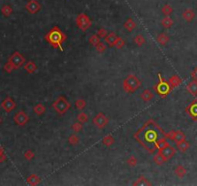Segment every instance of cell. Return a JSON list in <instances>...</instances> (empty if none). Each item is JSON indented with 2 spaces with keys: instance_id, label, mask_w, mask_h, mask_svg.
<instances>
[{
  "instance_id": "cell-1",
  "label": "cell",
  "mask_w": 197,
  "mask_h": 186,
  "mask_svg": "<svg viewBox=\"0 0 197 186\" xmlns=\"http://www.w3.org/2000/svg\"><path fill=\"white\" fill-rule=\"evenodd\" d=\"M159 126L153 119H149L144 125L139 129L134 135V139L140 144L149 153H154L157 150L155 144L159 138L158 133H164V131L160 129L158 132L156 131Z\"/></svg>"
},
{
  "instance_id": "cell-2",
  "label": "cell",
  "mask_w": 197,
  "mask_h": 186,
  "mask_svg": "<svg viewBox=\"0 0 197 186\" xmlns=\"http://www.w3.org/2000/svg\"><path fill=\"white\" fill-rule=\"evenodd\" d=\"M44 38L53 49H58L61 52H63L62 45L67 40V35L58 26H53L44 35Z\"/></svg>"
},
{
  "instance_id": "cell-3",
  "label": "cell",
  "mask_w": 197,
  "mask_h": 186,
  "mask_svg": "<svg viewBox=\"0 0 197 186\" xmlns=\"http://www.w3.org/2000/svg\"><path fill=\"white\" fill-rule=\"evenodd\" d=\"M122 86H123V89L125 92L133 93L141 86V80L139 79L135 75L130 74L127 76L126 79H124Z\"/></svg>"
},
{
  "instance_id": "cell-4",
  "label": "cell",
  "mask_w": 197,
  "mask_h": 186,
  "mask_svg": "<svg viewBox=\"0 0 197 186\" xmlns=\"http://www.w3.org/2000/svg\"><path fill=\"white\" fill-rule=\"evenodd\" d=\"M51 108L59 115H63L71 109V103L67 100L65 96L60 95L51 104Z\"/></svg>"
},
{
  "instance_id": "cell-5",
  "label": "cell",
  "mask_w": 197,
  "mask_h": 186,
  "mask_svg": "<svg viewBox=\"0 0 197 186\" xmlns=\"http://www.w3.org/2000/svg\"><path fill=\"white\" fill-rule=\"evenodd\" d=\"M158 83L157 85H155L154 86V89L155 91L158 93V95L160 97V98H165L169 93L172 91V88L169 85L168 81L164 80L163 79L161 78V75L160 74H158Z\"/></svg>"
},
{
  "instance_id": "cell-6",
  "label": "cell",
  "mask_w": 197,
  "mask_h": 186,
  "mask_svg": "<svg viewBox=\"0 0 197 186\" xmlns=\"http://www.w3.org/2000/svg\"><path fill=\"white\" fill-rule=\"evenodd\" d=\"M75 23H76L77 27L81 31L85 32L89 27H91V25H92V20L90 19V18L86 14L80 13L75 18Z\"/></svg>"
},
{
  "instance_id": "cell-7",
  "label": "cell",
  "mask_w": 197,
  "mask_h": 186,
  "mask_svg": "<svg viewBox=\"0 0 197 186\" xmlns=\"http://www.w3.org/2000/svg\"><path fill=\"white\" fill-rule=\"evenodd\" d=\"M158 152H159L162 156L164 157V159H165L166 161H168V160H170L174 155L176 154V148H175V147H173V146L167 142L163 146L158 149Z\"/></svg>"
},
{
  "instance_id": "cell-8",
  "label": "cell",
  "mask_w": 197,
  "mask_h": 186,
  "mask_svg": "<svg viewBox=\"0 0 197 186\" xmlns=\"http://www.w3.org/2000/svg\"><path fill=\"white\" fill-rule=\"evenodd\" d=\"M93 124L99 130H101L108 124V118L103 112H99L93 118Z\"/></svg>"
},
{
  "instance_id": "cell-9",
  "label": "cell",
  "mask_w": 197,
  "mask_h": 186,
  "mask_svg": "<svg viewBox=\"0 0 197 186\" xmlns=\"http://www.w3.org/2000/svg\"><path fill=\"white\" fill-rule=\"evenodd\" d=\"M9 61L14 65L15 69H18L25 63V58L21 53L16 52L9 57Z\"/></svg>"
},
{
  "instance_id": "cell-10",
  "label": "cell",
  "mask_w": 197,
  "mask_h": 186,
  "mask_svg": "<svg viewBox=\"0 0 197 186\" xmlns=\"http://www.w3.org/2000/svg\"><path fill=\"white\" fill-rule=\"evenodd\" d=\"M14 120L18 126H24L29 121V116L26 114L24 111H19L15 115Z\"/></svg>"
},
{
  "instance_id": "cell-11",
  "label": "cell",
  "mask_w": 197,
  "mask_h": 186,
  "mask_svg": "<svg viewBox=\"0 0 197 186\" xmlns=\"http://www.w3.org/2000/svg\"><path fill=\"white\" fill-rule=\"evenodd\" d=\"M185 112H187L192 120L196 121L197 119V99H194L190 102L189 106L185 108Z\"/></svg>"
},
{
  "instance_id": "cell-12",
  "label": "cell",
  "mask_w": 197,
  "mask_h": 186,
  "mask_svg": "<svg viewBox=\"0 0 197 186\" xmlns=\"http://www.w3.org/2000/svg\"><path fill=\"white\" fill-rule=\"evenodd\" d=\"M42 6L41 4L37 1V0H29L25 5V9L28 11L30 14H36L41 10Z\"/></svg>"
},
{
  "instance_id": "cell-13",
  "label": "cell",
  "mask_w": 197,
  "mask_h": 186,
  "mask_svg": "<svg viewBox=\"0 0 197 186\" xmlns=\"http://www.w3.org/2000/svg\"><path fill=\"white\" fill-rule=\"evenodd\" d=\"M2 108L7 112H10L12 110H14L16 108V102L12 99L11 97H7L1 104Z\"/></svg>"
},
{
  "instance_id": "cell-14",
  "label": "cell",
  "mask_w": 197,
  "mask_h": 186,
  "mask_svg": "<svg viewBox=\"0 0 197 186\" xmlns=\"http://www.w3.org/2000/svg\"><path fill=\"white\" fill-rule=\"evenodd\" d=\"M185 89H187V91L192 96L194 97L197 96V80L192 79L191 81H189L187 85V86H185Z\"/></svg>"
},
{
  "instance_id": "cell-15",
  "label": "cell",
  "mask_w": 197,
  "mask_h": 186,
  "mask_svg": "<svg viewBox=\"0 0 197 186\" xmlns=\"http://www.w3.org/2000/svg\"><path fill=\"white\" fill-rule=\"evenodd\" d=\"M167 81L169 83L171 88L174 89V88L178 87V86L182 84V79H181L178 75H173V76H171V77L168 79Z\"/></svg>"
},
{
  "instance_id": "cell-16",
  "label": "cell",
  "mask_w": 197,
  "mask_h": 186,
  "mask_svg": "<svg viewBox=\"0 0 197 186\" xmlns=\"http://www.w3.org/2000/svg\"><path fill=\"white\" fill-rule=\"evenodd\" d=\"M182 17L187 22H190L194 19V17H195V13H194V11L192 9H185L183 12Z\"/></svg>"
},
{
  "instance_id": "cell-17",
  "label": "cell",
  "mask_w": 197,
  "mask_h": 186,
  "mask_svg": "<svg viewBox=\"0 0 197 186\" xmlns=\"http://www.w3.org/2000/svg\"><path fill=\"white\" fill-rule=\"evenodd\" d=\"M116 39H117V35L115 34V32H110L106 35V37L104 38V42H106L110 48H113Z\"/></svg>"
},
{
  "instance_id": "cell-18",
  "label": "cell",
  "mask_w": 197,
  "mask_h": 186,
  "mask_svg": "<svg viewBox=\"0 0 197 186\" xmlns=\"http://www.w3.org/2000/svg\"><path fill=\"white\" fill-rule=\"evenodd\" d=\"M140 98L142 99V101L144 102H149L154 98V93L151 91L150 89H144L141 94H140Z\"/></svg>"
},
{
  "instance_id": "cell-19",
  "label": "cell",
  "mask_w": 197,
  "mask_h": 186,
  "mask_svg": "<svg viewBox=\"0 0 197 186\" xmlns=\"http://www.w3.org/2000/svg\"><path fill=\"white\" fill-rule=\"evenodd\" d=\"M26 181H27L28 184H30L32 186H36V185H38L41 182V178H40L39 176H37L36 173H32L27 178Z\"/></svg>"
},
{
  "instance_id": "cell-20",
  "label": "cell",
  "mask_w": 197,
  "mask_h": 186,
  "mask_svg": "<svg viewBox=\"0 0 197 186\" xmlns=\"http://www.w3.org/2000/svg\"><path fill=\"white\" fill-rule=\"evenodd\" d=\"M176 146H177L178 150H180L181 152H185V151L189 150V148L190 147V145H189V143L188 141L184 140V141L176 143Z\"/></svg>"
},
{
  "instance_id": "cell-21",
  "label": "cell",
  "mask_w": 197,
  "mask_h": 186,
  "mask_svg": "<svg viewBox=\"0 0 197 186\" xmlns=\"http://www.w3.org/2000/svg\"><path fill=\"white\" fill-rule=\"evenodd\" d=\"M24 69L28 74H34L37 71V65L34 61H28L24 64Z\"/></svg>"
},
{
  "instance_id": "cell-22",
  "label": "cell",
  "mask_w": 197,
  "mask_h": 186,
  "mask_svg": "<svg viewBox=\"0 0 197 186\" xmlns=\"http://www.w3.org/2000/svg\"><path fill=\"white\" fill-rule=\"evenodd\" d=\"M169 40H170L169 36L165 33H160V34L158 35V37H157V41L160 46H165L169 42Z\"/></svg>"
},
{
  "instance_id": "cell-23",
  "label": "cell",
  "mask_w": 197,
  "mask_h": 186,
  "mask_svg": "<svg viewBox=\"0 0 197 186\" xmlns=\"http://www.w3.org/2000/svg\"><path fill=\"white\" fill-rule=\"evenodd\" d=\"M124 27L129 31V32H132L135 27H136V23L135 21L132 19V18H129L125 22H124Z\"/></svg>"
},
{
  "instance_id": "cell-24",
  "label": "cell",
  "mask_w": 197,
  "mask_h": 186,
  "mask_svg": "<svg viewBox=\"0 0 197 186\" xmlns=\"http://www.w3.org/2000/svg\"><path fill=\"white\" fill-rule=\"evenodd\" d=\"M187 169H185L183 165H178L175 170H174V172H175L176 176L179 178H183L185 174H187Z\"/></svg>"
},
{
  "instance_id": "cell-25",
  "label": "cell",
  "mask_w": 197,
  "mask_h": 186,
  "mask_svg": "<svg viewBox=\"0 0 197 186\" xmlns=\"http://www.w3.org/2000/svg\"><path fill=\"white\" fill-rule=\"evenodd\" d=\"M115 142V140H114V137L111 135V134H108L106 136H104L102 138V144L103 145H106V147H110Z\"/></svg>"
},
{
  "instance_id": "cell-26",
  "label": "cell",
  "mask_w": 197,
  "mask_h": 186,
  "mask_svg": "<svg viewBox=\"0 0 197 186\" xmlns=\"http://www.w3.org/2000/svg\"><path fill=\"white\" fill-rule=\"evenodd\" d=\"M184 140H185V134L182 130H175V135H174L172 141L174 143H179Z\"/></svg>"
},
{
  "instance_id": "cell-27",
  "label": "cell",
  "mask_w": 197,
  "mask_h": 186,
  "mask_svg": "<svg viewBox=\"0 0 197 186\" xmlns=\"http://www.w3.org/2000/svg\"><path fill=\"white\" fill-rule=\"evenodd\" d=\"M33 112L37 115H43L45 112V107L42 103H38L33 107Z\"/></svg>"
},
{
  "instance_id": "cell-28",
  "label": "cell",
  "mask_w": 197,
  "mask_h": 186,
  "mask_svg": "<svg viewBox=\"0 0 197 186\" xmlns=\"http://www.w3.org/2000/svg\"><path fill=\"white\" fill-rule=\"evenodd\" d=\"M160 23H161V25L163 26L164 28L168 29V28H170L173 25V19L169 16H165L163 19H161Z\"/></svg>"
},
{
  "instance_id": "cell-29",
  "label": "cell",
  "mask_w": 197,
  "mask_h": 186,
  "mask_svg": "<svg viewBox=\"0 0 197 186\" xmlns=\"http://www.w3.org/2000/svg\"><path fill=\"white\" fill-rule=\"evenodd\" d=\"M132 185H151V182L145 178V176H143V174H141L140 177H139L133 183Z\"/></svg>"
},
{
  "instance_id": "cell-30",
  "label": "cell",
  "mask_w": 197,
  "mask_h": 186,
  "mask_svg": "<svg viewBox=\"0 0 197 186\" xmlns=\"http://www.w3.org/2000/svg\"><path fill=\"white\" fill-rule=\"evenodd\" d=\"M153 160H154V162L156 163V164H157L158 166H161V165H163L164 163L166 162V160L164 159V157L162 156L159 152H158V153L154 156Z\"/></svg>"
},
{
  "instance_id": "cell-31",
  "label": "cell",
  "mask_w": 197,
  "mask_h": 186,
  "mask_svg": "<svg viewBox=\"0 0 197 186\" xmlns=\"http://www.w3.org/2000/svg\"><path fill=\"white\" fill-rule=\"evenodd\" d=\"M76 119H77L78 122H81L83 124V123H85L89 120V115L84 112H80L76 116Z\"/></svg>"
},
{
  "instance_id": "cell-32",
  "label": "cell",
  "mask_w": 197,
  "mask_h": 186,
  "mask_svg": "<svg viewBox=\"0 0 197 186\" xmlns=\"http://www.w3.org/2000/svg\"><path fill=\"white\" fill-rule=\"evenodd\" d=\"M68 142L69 144L71 145H77L78 143H79V138L76 134H72V135H70L69 138H68Z\"/></svg>"
},
{
  "instance_id": "cell-33",
  "label": "cell",
  "mask_w": 197,
  "mask_h": 186,
  "mask_svg": "<svg viewBox=\"0 0 197 186\" xmlns=\"http://www.w3.org/2000/svg\"><path fill=\"white\" fill-rule=\"evenodd\" d=\"M86 105H87L86 101H85L84 99H81V98L76 99L75 102V108H76L77 110H79V111L83 110V109L86 107Z\"/></svg>"
},
{
  "instance_id": "cell-34",
  "label": "cell",
  "mask_w": 197,
  "mask_h": 186,
  "mask_svg": "<svg viewBox=\"0 0 197 186\" xmlns=\"http://www.w3.org/2000/svg\"><path fill=\"white\" fill-rule=\"evenodd\" d=\"M133 42H134L135 45H137L138 46H142L145 44L146 40H145V38L143 37V35H141V34H137L136 36L134 37V39H133Z\"/></svg>"
},
{
  "instance_id": "cell-35",
  "label": "cell",
  "mask_w": 197,
  "mask_h": 186,
  "mask_svg": "<svg viewBox=\"0 0 197 186\" xmlns=\"http://www.w3.org/2000/svg\"><path fill=\"white\" fill-rule=\"evenodd\" d=\"M125 45H126V41H125L122 37L117 36V39H116L115 45H114L115 48H116V49H118V50H120V49L124 48V46H125Z\"/></svg>"
},
{
  "instance_id": "cell-36",
  "label": "cell",
  "mask_w": 197,
  "mask_h": 186,
  "mask_svg": "<svg viewBox=\"0 0 197 186\" xmlns=\"http://www.w3.org/2000/svg\"><path fill=\"white\" fill-rule=\"evenodd\" d=\"M89 44L90 45H92V46H96L100 42H101V38L98 36L97 34H94V35H92V36L89 38Z\"/></svg>"
},
{
  "instance_id": "cell-37",
  "label": "cell",
  "mask_w": 197,
  "mask_h": 186,
  "mask_svg": "<svg viewBox=\"0 0 197 186\" xmlns=\"http://www.w3.org/2000/svg\"><path fill=\"white\" fill-rule=\"evenodd\" d=\"M161 12H162V13H163L165 16H170V15L172 14V12H173V8H172L170 5L166 4V5H164L163 7L161 8Z\"/></svg>"
},
{
  "instance_id": "cell-38",
  "label": "cell",
  "mask_w": 197,
  "mask_h": 186,
  "mask_svg": "<svg viewBox=\"0 0 197 186\" xmlns=\"http://www.w3.org/2000/svg\"><path fill=\"white\" fill-rule=\"evenodd\" d=\"M82 128H83V125H82V123L81 122H75L73 125H72V129H73V131L75 132V133H78V132H80L81 130H82Z\"/></svg>"
},
{
  "instance_id": "cell-39",
  "label": "cell",
  "mask_w": 197,
  "mask_h": 186,
  "mask_svg": "<svg viewBox=\"0 0 197 186\" xmlns=\"http://www.w3.org/2000/svg\"><path fill=\"white\" fill-rule=\"evenodd\" d=\"M127 164L129 165L130 167L133 168V167H135V166L137 165V160H136V158H135L133 155H132V156H130L129 158H127Z\"/></svg>"
},
{
  "instance_id": "cell-40",
  "label": "cell",
  "mask_w": 197,
  "mask_h": 186,
  "mask_svg": "<svg viewBox=\"0 0 197 186\" xmlns=\"http://www.w3.org/2000/svg\"><path fill=\"white\" fill-rule=\"evenodd\" d=\"M96 51H97V52H99V53H102V52H104V51L106 50V44L104 43H102V42H100L96 46Z\"/></svg>"
},
{
  "instance_id": "cell-41",
  "label": "cell",
  "mask_w": 197,
  "mask_h": 186,
  "mask_svg": "<svg viewBox=\"0 0 197 186\" xmlns=\"http://www.w3.org/2000/svg\"><path fill=\"white\" fill-rule=\"evenodd\" d=\"M107 34H108L107 30L106 28H103V27L98 29V31H97V35H98L100 38H106Z\"/></svg>"
},
{
  "instance_id": "cell-42",
  "label": "cell",
  "mask_w": 197,
  "mask_h": 186,
  "mask_svg": "<svg viewBox=\"0 0 197 186\" xmlns=\"http://www.w3.org/2000/svg\"><path fill=\"white\" fill-rule=\"evenodd\" d=\"M23 156H24V158H25L26 160L30 161V160H32V159L34 158L35 153L33 152V151H32L31 149H28V150H26L25 152H24V154H23Z\"/></svg>"
},
{
  "instance_id": "cell-43",
  "label": "cell",
  "mask_w": 197,
  "mask_h": 186,
  "mask_svg": "<svg viewBox=\"0 0 197 186\" xmlns=\"http://www.w3.org/2000/svg\"><path fill=\"white\" fill-rule=\"evenodd\" d=\"M2 14L4 15V16H6V17H8V16H10L11 14H12V8L10 7V6H8V5H6V6H3V8H2Z\"/></svg>"
},
{
  "instance_id": "cell-44",
  "label": "cell",
  "mask_w": 197,
  "mask_h": 186,
  "mask_svg": "<svg viewBox=\"0 0 197 186\" xmlns=\"http://www.w3.org/2000/svg\"><path fill=\"white\" fill-rule=\"evenodd\" d=\"M4 69H5V71H7L8 73H11L12 71H13V70L15 69V67H14V65L13 64H12L10 61L4 66Z\"/></svg>"
},
{
  "instance_id": "cell-45",
  "label": "cell",
  "mask_w": 197,
  "mask_h": 186,
  "mask_svg": "<svg viewBox=\"0 0 197 186\" xmlns=\"http://www.w3.org/2000/svg\"><path fill=\"white\" fill-rule=\"evenodd\" d=\"M190 76H191V78H192L193 79L197 80V67H195V68L193 69V71H191Z\"/></svg>"
},
{
  "instance_id": "cell-46",
  "label": "cell",
  "mask_w": 197,
  "mask_h": 186,
  "mask_svg": "<svg viewBox=\"0 0 197 186\" xmlns=\"http://www.w3.org/2000/svg\"><path fill=\"white\" fill-rule=\"evenodd\" d=\"M2 152H3V149L0 147V154H2Z\"/></svg>"
},
{
  "instance_id": "cell-47",
  "label": "cell",
  "mask_w": 197,
  "mask_h": 186,
  "mask_svg": "<svg viewBox=\"0 0 197 186\" xmlns=\"http://www.w3.org/2000/svg\"><path fill=\"white\" fill-rule=\"evenodd\" d=\"M0 121H1V119H0Z\"/></svg>"
},
{
  "instance_id": "cell-48",
  "label": "cell",
  "mask_w": 197,
  "mask_h": 186,
  "mask_svg": "<svg viewBox=\"0 0 197 186\" xmlns=\"http://www.w3.org/2000/svg\"><path fill=\"white\" fill-rule=\"evenodd\" d=\"M196 121H197V119H196Z\"/></svg>"
}]
</instances>
